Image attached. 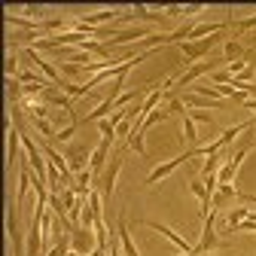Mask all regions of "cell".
Wrapping results in <instances>:
<instances>
[{"label":"cell","instance_id":"6da1fadb","mask_svg":"<svg viewBox=\"0 0 256 256\" xmlns=\"http://www.w3.org/2000/svg\"><path fill=\"white\" fill-rule=\"evenodd\" d=\"M216 64H226V61H198V64H192V68H186L174 80V88H189V86H196L204 74H216Z\"/></svg>","mask_w":256,"mask_h":256},{"label":"cell","instance_id":"7a4b0ae2","mask_svg":"<svg viewBox=\"0 0 256 256\" xmlns=\"http://www.w3.org/2000/svg\"><path fill=\"white\" fill-rule=\"evenodd\" d=\"M192 158H198V150H186V152H180V156H174L171 162H165V165H158L150 177H146V186H152V183H158L162 177H168V174H174L183 162H192Z\"/></svg>","mask_w":256,"mask_h":256},{"label":"cell","instance_id":"3957f363","mask_svg":"<svg viewBox=\"0 0 256 256\" xmlns=\"http://www.w3.org/2000/svg\"><path fill=\"white\" fill-rule=\"evenodd\" d=\"M214 220H216V210H210V214L204 216L202 238H198V244H196V247H192L196 253H214V250L220 247V235H216V229H214Z\"/></svg>","mask_w":256,"mask_h":256},{"label":"cell","instance_id":"277c9868","mask_svg":"<svg viewBox=\"0 0 256 256\" xmlns=\"http://www.w3.org/2000/svg\"><path fill=\"white\" fill-rule=\"evenodd\" d=\"M70 250H76L80 256H88V253L98 250V238H94V229H82V226H76V229L70 232Z\"/></svg>","mask_w":256,"mask_h":256},{"label":"cell","instance_id":"5b68a950","mask_svg":"<svg viewBox=\"0 0 256 256\" xmlns=\"http://www.w3.org/2000/svg\"><path fill=\"white\" fill-rule=\"evenodd\" d=\"M92 152H94V146H68L64 150V158H68L70 171L80 174V171H86L92 165Z\"/></svg>","mask_w":256,"mask_h":256},{"label":"cell","instance_id":"8992f818","mask_svg":"<svg viewBox=\"0 0 256 256\" xmlns=\"http://www.w3.org/2000/svg\"><path fill=\"white\" fill-rule=\"evenodd\" d=\"M232 202H238V186L235 183H220L216 192H214V198H210V210H226Z\"/></svg>","mask_w":256,"mask_h":256},{"label":"cell","instance_id":"52a82bcc","mask_svg":"<svg viewBox=\"0 0 256 256\" xmlns=\"http://www.w3.org/2000/svg\"><path fill=\"white\" fill-rule=\"evenodd\" d=\"M140 226H146V229H152V232H158V235H165L171 244H177L180 247V253H192V247H196V244H189L186 238H180L177 232H171L168 226H162V222H152V220H140Z\"/></svg>","mask_w":256,"mask_h":256},{"label":"cell","instance_id":"ba28073f","mask_svg":"<svg viewBox=\"0 0 256 256\" xmlns=\"http://www.w3.org/2000/svg\"><path fill=\"white\" fill-rule=\"evenodd\" d=\"M183 104H186V110H222L226 107V101H210V98H202V94H192V92L183 94Z\"/></svg>","mask_w":256,"mask_h":256},{"label":"cell","instance_id":"9c48e42d","mask_svg":"<svg viewBox=\"0 0 256 256\" xmlns=\"http://www.w3.org/2000/svg\"><path fill=\"white\" fill-rule=\"evenodd\" d=\"M18 58H22V68L24 70H43V64H46V58L34 46H22L18 49Z\"/></svg>","mask_w":256,"mask_h":256},{"label":"cell","instance_id":"30bf717a","mask_svg":"<svg viewBox=\"0 0 256 256\" xmlns=\"http://www.w3.org/2000/svg\"><path fill=\"white\" fill-rule=\"evenodd\" d=\"M116 238H119V244H122L125 256H138V247H134L132 235H128V222H125V214H119V220H116Z\"/></svg>","mask_w":256,"mask_h":256},{"label":"cell","instance_id":"8fae6325","mask_svg":"<svg viewBox=\"0 0 256 256\" xmlns=\"http://www.w3.org/2000/svg\"><path fill=\"white\" fill-rule=\"evenodd\" d=\"M189 192L202 202V214L208 216V214H210V192H208L204 180H202V177H192V180H189Z\"/></svg>","mask_w":256,"mask_h":256},{"label":"cell","instance_id":"7c38bea8","mask_svg":"<svg viewBox=\"0 0 256 256\" xmlns=\"http://www.w3.org/2000/svg\"><path fill=\"white\" fill-rule=\"evenodd\" d=\"M222 55H226V64H235V61H244V43L241 40H235V37H229L226 43H222Z\"/></svg>","mask_w":256,"mask_h":256},{"label":"cell","instance_id":"4fadbf2b","mask_svg":"<svg viewBox=\"0 0 256 256\" xmlns=\"http://www.w3.org/2000/svg\"><path fill=\"white\" fill-rule=\"evenodd\" d=\"M6 140H10V150H6V165H18V158H16V150H18V144H22V132H18L16 119L10 122V134H6Z\"/></svg>","mask_w":256,"mask_h":256},{"label":"cell","instance_id":"5bb4252c","mask_svg":"<svg viewBox=\"0 0 256 256\" xmlns=\"http://www.w3.org/2000/svg\"><path fill=\"white\" fill-rule=\"evenodd\" d=\"M183 140L189 144V150H198L202 146V138H198V128L189 116H183Z\"/></svg>","mask_w":256,"mask_h":256},{"label":"cell","instance_id":"9a60e30c","mask_svg":"<svg viewBox=\"0 0 256 256\" xmlns=\"http://www.w3.org/2000/svg\"><path fill=\"white\" fill-rule=\"evenodd\" d=\"M30 122H34V132H37L43 140H55L58 132H55V125H52L49 119H30Z\"/></svg>","mask_w":256,"mask_h":256},{"label":"cell","instance_id":"2e32d148","mask_svg":"<svg viewBox=\"0 0 256 256\" xmlns=\"http://www.w3.org/2000/svg\"><path fill=\"white\" fill-rule=\"evenodd\" d=\"M58 70H61V76H64V80H68V82L86 74V70L80 68V64H74V61H61V64H58ZM86 76H88V74H86Z\"/></svg>","mask_w":256,"mask_h":256},{"label":"cell","instance_id":"e0dca14e","mask_svg":"<svg viewBox=\"0 0 256 256\" xmlns=\"http://www.w3.org/2000/svg\"><path fill=\"white\" fill-rule=\"evenodd\" d=\"M247 214H250V208H235L232 214H229V220H226V232H235L238 226H241V220H247Z\"/></svg>","mask_w":256,"mask_h":256},{"label":"cell","instance_id":"ac0fdd59","mask_svg":"<svg viewBox=\"0 0 256 256\" xmlns=\"http://www.w3.org/2000/svg\"><path fill=\"white\" fill-rule=\"evenodd\" d=\"M76 128H80V125H68V128H58V134H55V140H49V144H52V146H58V144L64 146V144H68V140H70V138L76 134Z\"/></svg>","mask_w":256,"mask_h":256},{"label":"cell","instance_id":"d6986e66","mask_svg":"<svg viewBox=\"0 0 256 256\" xmlns=\"http://www.w3.org/2000/svg\"><path fill=\"white\" fill-rule=\"evenodd\" d=\"M186 116L196 122V125L202 122V125H210V128H214V119H210V113H208V110H186Z\"/></svg>","mask_w":256,"mask_h":256},{"label":"cell","instance_id":"ffe728a7","mask_svg":"<svg viewBox=\"0 0 256 256\" xmlns=\"http://www.w3.org/2000/svg\"><path fill=\"white\" fill-rule=\"evenodd\" d=\"M61 202H64V208H68V214H70V210H74V204L80 202V196H76L70 186H64V189H61Z\"/></svg>","mask_w":256,"mask_h":256},{"label":"cell","instance_id":"44dd1931","mask_svg":"<svg viewBox=\"0 0 256 256\" xmlns=\"http://www.w3.org/2000/svg\"><path fill=\"white\" fill-rule=\"evenodd\" d=\"M165 16H168V18H174V16H186V6H168Z\"/></svg>","mask_w":256,"mask_h":256},{"label":"cell","instance_id":"7402d4cb","mask_svg":"<svg viewBox=\"0 0 256 256\" xmlns=\"http://www.w3.org/2000/svg\"><path fill=\"white\" fill-rule=\"evenodd\" d=\"M238 202H244V204H253V208H256V196H247V192H241V189H238Z\"/></svg>","mask_w":256,"mask_h":256},{"label":"cell","instance_id":"603a6c76","mask_svg":"<svg viewBox=\"0 0 256 256\" xmlns=\"http://www.w3.org/2000/svg\"><path fill=\"white\" fill-rule=\"evenodd\" d=\"M24 12H28V16H37V18H40V16H43V6H24ZM40 22H43V18H40Z\"/></svg>","mask_w":256,"mask_h":256},{"label":"cell","instance_id":"cb8c5ba5","mask_svg":"<svg viewBox=\"0 0 256 256\" xmlns=\"http://www.w3.org/2000/svg\"><path fill=\"white\" fill-rule=\"evenodd\" d=\"M198 256H214V253H198Z\"/></svg>","mask_w":256,"mask_h":256}]
</instances>
